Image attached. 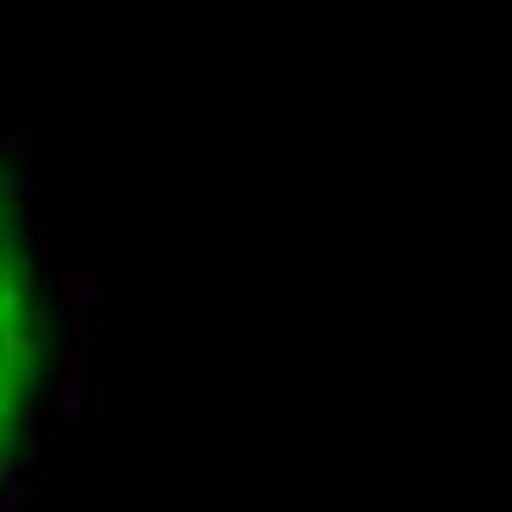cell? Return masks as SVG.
I'll list each match as a JSON object with an SVG mask.
<instances>
[{"mask_svg":"<svg viewBox=\"0 0 512 512\" xmlns=\"http://www.w3.org/2000/svg\"><path fill=\"white\" fill-rule=\"evenodd\" d=\"M38 155H44V142L31 130H0V161H38Z\"/></svg>","mask_w":512,"mask_h":512,"instance_id":"2","label":"cell"},{"mask_svg":"<svg viewBox=\"0 0 512 512\" xmlns=\"http://www.w3.org/2000/svg\"><path fill=\"white\" fill-rule=\"evenodd\" d=\"M56 284H62L68 309H75V327L87 334V327H93V303H99V272L93 266H56Z\"/></svg>","mask_w":512,"mask_h":512,"instance_id":"1","label":"cell"}]
</instances>
